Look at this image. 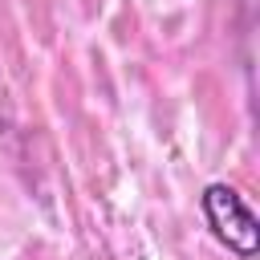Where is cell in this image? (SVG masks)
<instances>
[{
    "label": "cell",
    "mask_w": 260,
    "mask_h": 260,
    "mask_svg": "<svg viewBox=\"0 0 260 260\" xmlns=\"http://www.w3.org/2000/svg\"><path fill=\"white\" fill-rule=\"evenodd\" d=\"M203 215H207L215 240H219L228 252H236V256H244V260H252V256L260 252V223H256L252 207L244 203V195H240L236 187L211 183V187L203 191Z\"/></svg>",
    "instance_id": "cell-1"
}]
</instances>
